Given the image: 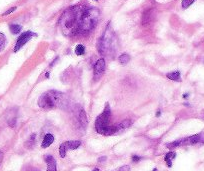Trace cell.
I'll return each mask as SVG.
<instances>
[{
    "label": "cell",
    "mask_w": 204,
    "mask_h": 171,
    "mask_svg": "<svg viewBox=\"0 0 204 171\" xmlns=\"http://www.w3.org/2000/svg\"><path fill=\"white\" fill-rule=\"evenodd\" d=\"M84 9L85 8L81 5H75L68 8L63 13L60 18V26L63 34L66 36H74L79 33L80 19Z\"/></svg>",
    "instance_id": "obj_1"
},
{
    "label": "cell",
    "mask_w": 204,
    "mask_h": 171,
    "mask_svg": "<svg viewBox=\"0 0 204 171\" xmlns=\"http://www.w3.org/2000/svg\"><path fill=\"white\" fill-rule=\"evenodd\" d=\"M99 10L97 8H85L81 15L79 33H87L90 32L99 20Z\"/></svg>",
    "instance_id": "obj_2"
},
{
    "label": "cell",
    "mask_w": 204,
    "mask_h": 171,
    "mask_svg": "<svg viewBox=\"0 0 204 171\" xmlns=\"http://www.w3.org/2000/svg\"><path fill=\"white\" fill-rule=\"evenodd\" d=\"M63 94L55 90H49L44 92L38 99V106L43 109H51L58 105H61L63 102Z\"/></svg>",
    "instance_id": "obj_3"
},
{
    "label": "cell",
    "mask_w": 204,
    "mask_h": 171,
    "mask_svg": "<svg viewBox=\"0 0 204 171\" xmlns=\"http://www.w3.org/2000/svg\"><path fill=\"white\" fill-rule=\"evenodd\" d=\"M110 116H111V109H110V106L108 103H106L105 108H104L103 112L98 115V117L96 118V121H95V129L99 134H102L105 131V129L109 126V119H110Z\"/></svg>",
    "instance_id": "obj_4"
},
{
    "label": "cell",
    "mask_w": 204,
    "mask_h": 171,
    "mask_svg": "<svg viewBox=\"0 0 204 171\" xmlns=\"http://www.w3.org/2000/svg\"><path fill=\"white\" fill-rule=\"evenodd\" d=\"M111 35L110 33H108V30H106V32L104 33V35L99 39V41L97 43V48L98 51L101 55H107L109 53L110 49H111Z\"/></svg>",
    "instance_id": "obj_5"
},
{
    "label": "cell",
    "mask_w": 204,
    "mask_h": 171,
    "mask_svg": "<svg viewBox=\"0 0 204 171\" xmlns=\"http://www.w3.org/2000/svg\"><path fill=\"white\" fill-rule=\"evenodd\" d=\"M34 36H36V33L31 32V31H26V32L22 33L17 39V42L14 46V52H17L20 48H22V46H24L31 38L34 37Z\"/></svg>",
    "instance_id": "obj_6"
},
{
    "label": "cell",
    "mask_w": 204,
    "mask_h": 171,
    "mask_svg": "<svg viewBox=\"0 0 204 171\" xmlns=\"http://www.w3.org/2000/svg\"><path fill=\"white\" fill-rule=\"evenodd\" d=\"M195 144H204V132L182 138V145H195Z\"/></svg>",
    "instance_id": "obj_7"
},
{
    "label": "cell",
    "mask_w": 204,
    "mask_h": 171,
    "mask_svg": "<svg viewBox=\"0 0 204 171\" xmlns=\"http://www.w3.org/2000/svg\"><path fill=\"white\" fill-rule=\"evenodd\" d=\"M105 60L103 59V58H100V59H98L96 61L94 65V74L95 75H101L104 71H105Z\"/></svg>",
    "instance_id": "obj_8"
},
{
    "label": "cell",
    "mask_w": 204,
    "mask_h": 171,
    "mask_svg": "<svg viewBox=\"0 0 204 171\" xmlns=\"http://www.w3.org/2000/svg\"><path fill=\"white\" fill-rule=\"evenodd\" d=\"M45 162L48 165V169L47 171H57L56 168V160L52 155H45L44 156Z\"/></svg>",
    "instance_id": "obj_9"
},
{
    "label": "cell",
    "mask_w": 204,
    "mask_h": 171,
    "mask_svg": "<svg viewBox=\"0 0 204 171\" xmlns=\"http://www.w3.org/2000/svg\"><path fill=\"white\" fill-rule=\"evenodd\" d=\"M152 17H153V9H147V10H145L142 14V24L146 25L148 23H150Z\"/></svg>",
    "instance_id": "obj_10"
},
{
    "label": "cell",
    "mask_w": 204,
    "mask_h": 171,
    "mask_svg": "<svg viewBox=\"0 0 204 171\" xmlns=\"http://www.w3.org/2000/svg\"><path fill=\"white\" fill-rule=\"evenodd\" d=\"M78 119H79V123L81 125V127L83 129H85L87 127V124H88V119H87V116H86V113L83 109H81L79 114H78Z\"/></svg>",
    "instance_id": "obj_11"
},
{
    "label": "cell",
    "mask_w": 204,
    "mask_h": 171,
    "mask_svg": "<svg viewBox=\"0 0 204 171\" xmlns=\"http://www.w3.org/2000/svg\"><path fill=\"white\" fill-rule=\"evenodd\" d=\"M54 141V136L52 134H46L44 136V139L42 141V144H41V147L42 148H47L51 145Z\"/></svg>",
    "instance_id": "obj_12"
},
{
    "label": "cell",
    "mask_w": 204,
    "mask_h": 171,
    "mask_svg": "<svg viewBox=\"0 0 204 171\" xmlns=\"http://www.w3.org/2000/svg\"><path fill=\"white\" fill-rule=\"evenodd\" d=\"M131 123H132V122H131V120L127 119V120H123V121H122V122H120L119 124H117V125H116L117 133L123 131V130L127 129V128H129L130 126H131Z\"/></svg>",
    "instance_id": "obj_13"
},
{
    "label": "cell",
    "mask_w": 204,
    "mask_h": 171,
    "mask_svg": "<svg viewBox=\"0 0 204 171\" xmlns=\"http://www.w3.org/2000/svg\"><path fill=\"white\" fill-rule=\"evenodd\" d=\"M66 146L68 150H75L77 149L80 145H81V141L79 140H70V141H66Z\"/></svg>",
    "instance_id": "obj_14"
},
{
    "label": "cell",
    "mask_w": 204,
    "mask_h": 171,
    "mask_svg": "<svg viewBox=\"0 0 204 171\" xmlns=\"http://www.w3.org/2000/svg\"><path fill=\"white\" fill-rule=\"evenodd\" d=\"M175 157H176V153L175 152H168V153H166L164 159H165V162L167 163V165H168V167H171V166H172V160H173Z\"/></svg>",
    "instance_id": "obj_15"
},
{
    "label": "cell",
    "mask_w": 204,
    "mask_h": 171,
    "mask_svg": "<svg viewBox=\"0 0 204 171\" xmlns=\"http://www.w3.org/2000/svg\"><path fill=\"white\" fill-rule=\"evenodd\" d=\"M167 78L173 81H180V72L179 71H174V72H170V73L166 74Z\"/></svg>",
    "instance_id": "obj_16"
},
{
    "label": "cell",
    "mask_w": 204,
    "mask_h": 171,
    "mask_svg": "<svg viewBox=\"0 0 204 171\" xmlns=\"http://www.w3.org/2000/svg\"><path fill=\"white\" fill-rule=\"evenodd\" d=\"M118 61H119V63H120L121 65H125V64H127V63L130 61V56L128 55V54L123 53V54H121V55L118 57Z\"/></svg>",
    "instance_id": "obj_17"
},
{
    "label": "cell",
    "mask_w": 204,
    "mask_h": 171,
    "mask_svg": "<svg viewBox=\"0 0 204 171\" xmlns=\"http://www.w3.org/2000/svg\"><path fill=\"white\" fill-rule=\"evenodd\" d=\"M9 29H10V32L12 34H18V33L21 32L22 26L18 25V24H10L9 25Z\"/></svg>",
    "instance_id": "obj_18"
},
{
    "label": "cell",
    "mask_w": 204,
    "mask_h": 171,
    "mask_svg": "<svg viewBox=\"0 0 204 171\" xmlns=\"http://www.w3.org/2000/svg\"><path fill=\"white\" fill-rule=\"evenodd\" d=\"M181 145H182V139H178V140L173 141V142H171V143H167L166 144V147L169 148V149H174V148L179 147Z\"/></svg>",
    "instance_id": "obj_19"
},
{
    "label": "cell",
    "mask_w": 204,
    "mask_h": 171,
    "mask_svg": "<svg viewBox=\"0 0 204 171\" xmlns=\"http://www.w3.org/2000/svg\"><path fill=\"white\" fill-rule=\"evenodd\" d=\"M35 138H36V134H32V135H31L28 140L25 142L26 148H33L34 144H35Z\"/></svg>",
    "instance_id": "obj_20"
},
{
    "label": "cell",
    "mask_w": 204,
    "mask_h": 171,
    "mask_svg": "<svg viewBox=\"0 0 204 171\" xmlns=\"http://www.w3.org/2000/svg\"><path fill=\"white\" fill-rule=\"evenodd\" d=\"M75 53H76V55H78V56L83 55V54L85 53V47L82 44H78L75 47Z\"/></svg>",
    "instance_id": "obj_21"
},
{
    "label": "cell",
    "mask_w": 204,
    "mask_h": 171,
    "mask_svg": "<svg viewBox=\"0 0 204 171\" xmlns=\"http://www.w3.org/2000/svg\"><path fill=\"white\" fill-rule=\"evenodd\" d=\"M67 146H66V143H62L60 147H59V155L60 157H62V158H64L65 155H66V151H67Z\"/></svg>",
    "instance_id": "obj_22"
},
{
    "label": "cell",
    "mask_w": 204,
    "mask_h": 171,
    "mask_svg": "<svg viewBox=\"0 0 204 171\" xmlns=\"http://www.w3.org/2000/svg\"><path fill=\"white\" fill-rule=\"evenodd\" d=\"M195 0H182L181 2V6H182L183 9H187L190 5H192Z\"/></svg>",
    "instance_id": "obj_23"
},
{
    "label": "cell",
    "mask_w": 204,
    "mask_h": 171,
    "mask_svg": "<svg viewBox=\"0 0 204 171\" xmlns=\"http://www.w3.org/2000/svg\"><path fill=\"white\" fill-rule=\"evenodd\" d=\"M5 44H6V38L4 34L0 33V51L2 50V49L5 47Z\"/></svg>",
    "instance_id": "obj_24"
},
{
    "label": "cell",
    "mask_w": 204,
    "mask_h": 171,
    "mask_svg": "<svg viewBox=\"0 0 204 171\" xmlns=\"http://www.w3.org/2000/svg\"><path fill=\"white\" fill-rule=\"evenodd\" d=\"M15 10H16V7H11L10 9H8V10H7L6 12H4V13H3V16H6V15H8V14H10V13L14 12Z\"/></svg>",
    "instance_id": "obj_25"
},
{
    "label": "cell",
    "mask_w": 204,
    "mask_h": 171,
    "mask_svg": "<svg viewBox=\"0 0 204 171\" xmlns=\"http://www.w3.org/2000/svg\"><path fill=\"white\" fill-rule=\"evenodd\" d=\"M130 170V166L129 165H124V166H122V167H120L118 170H116V171H129Z\"/></svg>",
    "instance_id": "obj_26"
},
{
    "label": "cell",
    "mask_w": 204,
    "mask_h": 171,
    "mask_svg": "<svg viewBox=\"0 0 204 171\" xmlns=\"http://www.w3.org/2000/svg\"><path fill=\"white\" fill-rule=\"evenodd\" d=\"M140 160H141V157H140V156H137V155H133L132 156V161L133 162H139Z\"/></svg>",
    "instance_id": "obj_27"
},
{
    "label": "cell",
    "mask_w": 204,
    "mask_h": 171,
    "mask_svg": "<svg viewBox=\"0 0 204 171\" xmlns=\"http://www.w3.org/2000/svg\"><path fill=\"white\" fill-rule=\"evenodd\" d=\"M106 160V157L105 156H103V157H100V158L98 159V162H104Z\"/></svg>",
    "instance_id": "obj_28"
},
{
    "label": "cell",
    "mask_w": 204,
    "mask_h": 171,
    "mask_svg": "<svg viewBox=\"0 0 204 171\" xmlns=\"http://www.w3.org/2000/svg\"><path fill=\"white\" fill-rule=\"evenodd\" d=\"M3 160V153L0 151V165H1V162Z\"/></svg>",
    "instance_id": "obj_29"
},
{
    "label": "cell",
    "mask_w": 204,
    "mask_h": 171,
    "mask_svg": "<svg viewBox=\"0 0 204 171\" xmlns=\"http://www.w3.org/2000/svg\"><path fill=\"white\" fill-rule=\"evenodd\" d=\"M161 115V111L160 110H158L157 112H156V117H159Z\"/></svg>",
    "instance_id": "obj_30"
},
{
    "label": "cell",
    "mask_w": 204,
    "mask_h": 171,
    "mask_svg": "<svg viewBox=\"0 0 204 171\" xmlns=\"http://www.w3.org/2000/svg\"><path fill=\"white\" fill-rule=\"evenodd\" d=\"M188 95H189L188 93H187V94H184V95H183V97H184V98H187V97H188Z\"/></svg>",
    "instance_id": "obj_31"
},
{
    "label": "cell",
    "mask_w": 204,
    "mask_h": 171,
    "mask_svg": "<svg viewBox=\"0 0 204 171\" xmlns=\"http://www.w3.org/2000/svg\"><path fill=\"white\" fill-rule=\"evenodd\" d=\"M91 171H100V170H99L98 168H94V169H93V170H91Z\"/></svg>",
    "instance_id": "obj_32"
},
{
    "label": "cell",
    "mask_w": 204,
    "mask_h": 171,
    "mask_svg": "<svg viewBox=\"0 0 204 171\" xmlns=\"http://www.w3.org/2000/svg\"><path fill=\"white\" fill-rule=\"evenodd\" d=\"M152 171H157V169H156V168H154V169H153Z\"/></svg>",
    "instance_id": "obj_33"
},
{
    "label": "cell",
    "mask_w": 204,
    "mask_h": 171,
    "mask_svg": "<svg viewBox=\"0 0 204 171\" xmlns=\"http://www.w3.org/2000/svg\"><path fill=\"white\" fill-rule=\"evenodd\" d=\"M33 171H37V170H33Z\"/></svg>",
    "instance_id": "obj_34"
},
{
    "label": "cell",
    "mask_w": 204,
    "mask_h": 171,
    "mask_svg": "<svg viewBox=\"0 0 204 171\" xmlns=\"http://www.w3.org/2000/svg\"><path fill=\"white\" fill-rule=\"evenodd\" d=\"M95 1H97V0H95Z\"/></svg>",
    "instance_id": "obj_35"
},
{
    "label": "cell",
    "mask_w": 204,
    "mask_h": 171,
    "mask_svg": "<svg viewBox=\"0 0 204 171\" xmlns=\"http://www.w3.org/2000/svg\"><path fill=\"white\" fill-rule=\"evenodd\" d=\"M115 171H116V170H115Z\"/></svg>",
    "instance_id": "obj_36"
}]
</instances>
